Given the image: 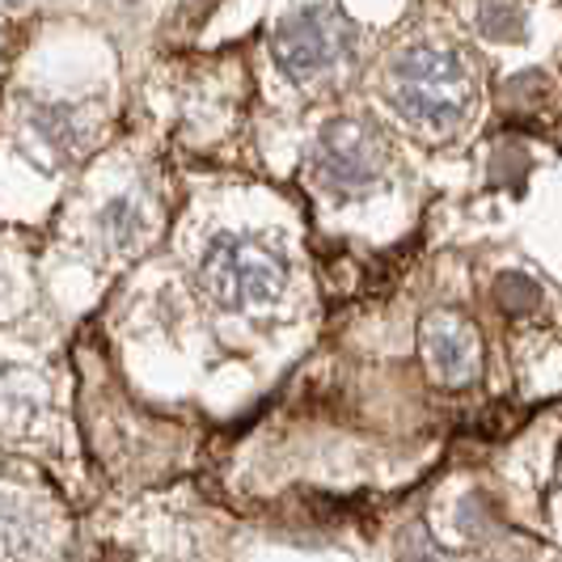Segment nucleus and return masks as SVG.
I'll return each instance as SVG.
<instances>
[{
  "label": "nucleus",
  "instance_id": "7",
  "mask_svg": "<svg viewBox=\"0 0 562 562\" xmlns=\"http://www.w3.org/2000/svg\"><path fill=\"white\" fill-rule=\"evenodd\" d=\"M479 22L482 34H491L499 43H520L525 38V9H520V0H482Z\"/></svg>",
  "mask_w": 562,
  "mask_h": 562
},
{
  "label": "nucleus",
  "instance_id": "2",
  "mask_svg": "<svg viewBox=\"0 0 562 562\" xmlns=\"http://www.w3.org/2000/svg\"><path fill=\"white\" fill-rule=\"evenodd\" d=\"M288 280V254L262 233H221L203 246L199 258V283L225 313H246L254 305L280 301Z\"/></svg>",
  "mask_w": 562,
  "mask_h": 562
},
{
  "label": "nucleus",
  "instance_id": "3",
  "mask_svg": "<svg viewBox=\"0 0 562 562\" xmlns=\"http://www.w3.org/2000/svg\"><path fill=\"white\" fill-rule=\"evenodd\" d=\"M356 47V30L338 18L330 4H301L283 13L271 30V56L292 81H313L338 68Z\"/></svg>",
  "mask_w": 562,
  "mask_h": 562
},
{
  "label": "nucleus",
  "instance_id": "5",
  "mask_svg": "<svg viewBox=\"0 0 562 562\" xmlns=\"http://www.w3.org/2000/svg\"><path fill=\"white\" fill-rule=\"evenodd\" d=\"M423 360L431 368V376L449 390L474 385L482 372V338L474 322L457 310H431L419 326Z\"/></svg>",
  "mask_w": 562,
  "mask_h": 562
},
{
  "label": "nucleus",
  "instance_id": "1",
  "mask_svg": "<svg viewBox=\"0 0 562 562\" xmlns=\"http://www.w3.org/2000/svg\"><path fill=\"white\" fill-rule=\"evenodd\" d=\"M390 102L419 132H457L474 106V68L449 43H415L390 68Z\"/></svg>",
  "mask_w": 562,
  "mask_h": 562
},
{
  "label": "nucleus",
  "instance_id": "9",
  "mask_svg": "<svg viewBox=\"0 0 562 562\" xmlns=\"http://www.w3.org/2000/svg\"><path fill=\"white\" fill-rule=\"evenodd\" d=\"M102 225H106V233H111L119 246H132V241H136V233H140L136 203H132V199H114L111 207L102 212Z\"/></svg>",
  "mask_w": 562,
  "mask_h": 562
},
{
  "label": "nucleus",
  "instance_id": "8",
  "mask_svg": "<svg viewBox=\"0 0 562 562\" xmlns=\"http://www.w3.org/2000/svg\"><path fill=\"white\" fill-rule=\"evenodd\" d=\"M495 292H499V301H504V310H512V313L533 310L537 301H541V292H537V283H533V280H525L520 271H507V276H499V283H495Z\"/></svg>",
  "mask_w": 562,
  "mask_h": 562
},
{
  "label": "nucleus",
  "instance_id": "4",
  "mask_svg": "<svg viewBox=\"0 0 562 562\" xmlns=\"http://www.w3.org/2000/svg\"><path fill=\"white\" fill-rule=\"evenodd\" d=\"M313 169L326 191L360 195L376 187L381 173L390 169V144L368 119H335L313 144Z\"/></svg>",
  "mask_w": 562,
  "mask_h": 562
},
{
  "label": "nucleus",
  "instance_id": "6",
  "mask_svg": "<svg viewBox=\"0 0 562 562\" xmlns=\"http://www.w3.org/2000/svg\"><path fill=\"white\" fill-rule=\"evenodd\" d=\"M47 402V385L22 364L0 368V427L4 431H22L43 415Z\"/></svg>",
  "mask_w": 562,
  "mask_h": 562
}]
</instances>
